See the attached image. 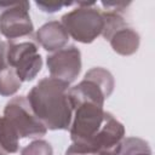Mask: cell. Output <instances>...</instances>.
<instances>
[{
  "instance_id": "2e32d148",
  "label": "cell",
  "mask_w": 155,
  "mask_h": 155,
  "mask_svg": "<svg viewBox=\"0 0 155 155\" xmlns=\"http://www.w3.org/2000/svg\"><path fill=\"white\" fill-rule=\"evenodd\" d=\"M35 5H36L42 12L53 13V12H57V11L62 10L64 6L75 5V2H74V1H57V0H48V1L39 0V1H35Z\"/></svg>"
},
{
  "instance_id": "52a82bcc",
  "label": "cell",
  "mask_w": 155,
  "mask_h": 155,
  "mask_svg": "<svg viewBox=\"0 0 155 155\" xmlns=\"http://www.w3.org/2000/svg\"><path fill=\"white\" fill-rule=\"evenodd\" d=\"M6 59L8 67L15 69L22 82L34 80L42 68V57L39 53L38 45L31 40L8 41Z\"/></svg>"
},
{
  "instance_id": "e0dca14e",
  "label": "cell",
  "mask_w": 155,
  "mask_h": 155,
  "mask_svg": "<svg viewBox=\"0 0 155 155\" xmlns=\"http://www.w3.org/2000/svg\"><path fill=\"white\" fill-rule=\"evenodd\" d=\"M6 53H7V42L0 41V71L8 65L6 59Z\"/></svg>"
},
{
  "instance_id": "5b68a950",
  "label": "cell",
  "mask_w": 155,
  "mask_h": 155,
  "mask_svg": "<svg viewBox=\"0 0 155 155\" xmlns=\"http://www.w3.org/2000/svg\"><path fill=\"white\" fill-rule=\"evenodd\" d=\"M73 117L69 127L73 143L86 144L103 125L107 113L103 105L93 102H76L71 104Z\"/></svg>"
},
{
  "instance_id": "8992f818",
  "label": "cell",
  "mask_w": 155,
  "mask_h": 155,
  "mask_svg": "<svg viewBox=\"0 0 155 155\" xmlns=\"http://www.w3.org/2000/svg\"><path fill=\"white\" fill-rule=\"evenodd\" d=\"M15 128L19 138H39L46 134L47 128L35 116L27 97L16 96L11 98L2 115Z\"/></svg>"
},
{
  "instance_id": "7a4b0ae2",
  "label": "cell",
  "mask_w": 155,
  "mask_h": 155,
  "mask_svg": "<svg viewBox=\"0 0 155 155\" xmlns=\"http://www.w3.org/2000/svg\"><path fill=\"white\" fill-rule=\"evenodd\" d=\"M76 8L62 16L61 23L69 36L82 44L93 42L103 31L102 11L94 7L96 1H78Z\"/></svg>"
},
{
  "instance_id": "9c48e42d",
  "label": "cell",
  "mask_w": 155,
  "mask_h": 155,
  "mask_svg": "<svg viewBox=\"0 0 155 155\" xmlns=\"http://www.w3.org/2000/svg\"><path fill=\"white\" fill-rule=\"evenodd\" d=\"M47 69L51 78L71 84L81 71V52L74 46H65L47 56Z\"/></svg>"
},
{
  "instance_id": "ba28073f",
  "label": "cell",
  "mask_w": 155,
  "mask_h": 155,
  "mask_svg": "<svg viewBox=\"0 0 155 155\" xmlns=\"http://www.w3.org/2000/svg\"><path fill=\"white\" fill-rule=\"evenodd\" d=\"M28 1H0V33L13 41L31 35L34 30Z\"/></svg>"
},
{
  "instance_id": "9a60e30c",
  "label": "cell",
  "mask_w": 155,
  "mask_h": 155,
  "mask_svg": "<svg viewBox=\"0 0 155 155\" xmlns=\"http://www.w3.org/2000/svg\"><path fill=\"white\" fill-rule=\"evenodd\" d=\"M21 155H53V150L48 142L35 139L21 150Z\"/></svg>"
},
{
  "instance_id": "30bf717a",
  "label": "cell",
  "mask_w": 155,
  "mask_h": 155,
  "mask_svg": "<svg viewBox=\"0 0 155 155\" xmlns=\"http://www.w3.org/2000/svg\"><path fill=\"white\" fill-rule=\"evenodd\" d=\"M68 40L69 35L58 21H50L42 24L35 34V41L47 52H56L65 47Z\"/></svg>"
},
{
  "instance_id": "8fae6325",
  "label": "cell",
  "mask_w": 155,
  "mask_h": 155,
  "mask_svg": "<svg viewBox=\"0 0 155 155\" xmlns=\"http://www.w3.org/2000/svg\"><path fill=\"white\" fill-rule=\"evenodd\" d=\"M111 48L121 56H131L137 52L140 42L139 34L128 24L122 25L107 39Z\"/></svg>"
},
{
  "instance_id": "6da1fadb",
  "label": "cell",
  "mask_w": 155,
  "mask_h": 155,
  "mask_svg": "<svg viewBox=\"0 0 155 155\" xmlns=\"http://www.w3.org/2000/svg\"><path fill=\"white\" fill-rule=\"evenodd\" d=\"M69 85L65 81L44 78L28 92L27 99L35 116L47 130H69L73 108L69 99Z\"/></svg>"
},
{
  "instance_id": "7c38bea8",
  "label": "cell",
  "mask_w": 155,
  "mask_h": 155,
  "mask_svg": "<svg viewBox=\"0 0 155 155\" xmlns=\"http://www.w3.org/2000/svg\"><path fill=\"white\" fill-rule=\"evenodd\" d=\"M19 150V137L10 122L0 117V155L15 154Z\"/></svg>"
},
{
  "instance_id": "5bb4252c",
  "label": "cell",
  "mask_w": 155,
  "mask_h": 155,
  "mask_svg": "<svg viewBox=\"0 0 155 155\" xmlns=\"http://www.w3.org/2000/svg\"><path fill=\"white\" fill-rule=\"evenodd\" d=\"M119 155H153L149 144L138 137L124 138Z\"/></svg>"
},
{
  "instance_id": "277c9868",
  "label": "cell",
  "mask_w": 155,
  "mask_h": 155,
  "mask_svg": "<svg viewBox=\"0 0 155 155\" xmlns=\"http://www.w3.org/2000/svg\"><path fill=\"white\" fill-rule=\"evenodd\" d=\"M114 86L115 81L110 71L101 67L92 68L78 85L69 88L70 104L87 101L104 105V101L113 93Z\"/></svg>"
},
{
  "instance_id": "3957f363",
  "label": "cell",
  "mask_w": 155,
  "mask_h": 155,
  "mask_svg": "<svg viewBox=\"0 0 155 155\" xmlns=\"http://www.w3.org/2000/svg\"><path fill=\"white\" fill-rule=\"evenodd\" d=\"M125 138V127L111 113H107L105 120L98 132L86 143H73L65 155H119Z\"/></svg>"
},
{
  "instance_id": "4fadbf2b",
  "label": "cell",
  "mask_w": 155,
  "mask_h": 155,
  "mask_svg": "<svg viewBox=\"0 0 155 155\" xmlns=\"http://www.w3.org/2000/svg\"><path fill=\"white\" fill-rule=\"evenodd\" d=\"M22 81L16 74L15 69L11 67H6L0 71V96L11 97L13 96L21 87Z\"/></svg>"
}]
</instances>
